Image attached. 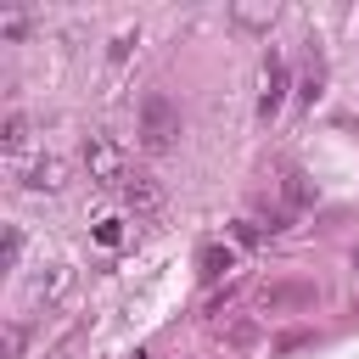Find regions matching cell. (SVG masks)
Returning a JSON list of instances; mask_svg holds the SVG:
<instances>
[{
  "mask_svg": "<svg viewBox=\"0 0 359 359\" xmlns=\"http://www.w3.org/2000/svg\"><path fill=\"white\" fill-rule=\"evenodd\" d=\"M174 140H180V107L163 90H146L140 95V146L146 151H168Z\"/></svg>",
  "mask_w": 359,
  "mask_h": 359,
  "instance_id": "6da1fadb",
  "label": "cell"
},
{
  "mask_svg": "<svg viewBox=\"0 0 359 359\" xmlns=\"http://www.w3.org/2000/svg\"><path fill=\"white\" fill-rule=\"evenodd\" d=\"M84 168H90V180H101V185H118V191H123V180H129V168H123V151H118L107 135H90V140H84Z\"/></svg>",
  "mask_w": 359,
  "mask_h": 359,
  "instance_id": "7a4b0ae2",
  "label": "cell"
},
{
  "mask_svg": "<svg viewBox=\"0 0 359 359\" xmlns=\"http://www.w3.org/2000/svg\"><path fill=\"white\" fill-rule=\"evenodd\" d=\"M258 303H264V314L309 309V303H314V286H309V280H280V286H264V292H258Z\"/></svg>",
  "mask_w": 359,
  "mask_h": 359,
  "instance_id": "3957f363",
  "label": "cell"
},
{
  "mask_svg": "<svg viewBox=\"0 0 359 359\" xmlns=\"http://www.w3.org/2000/svg\"><path fill=\"white\" fill-rule=\"evenodd\" d=\"M17 185L22 191H62V163L56 157H34L28 168H17Z\"/></svg>",
  "mask_w": 359,
  "mask_h": 359,
  "instance_id": "277c9868",
  "label": "cell"
},
{
  "mask_svg": "<svg viewBox=\"0 0 359 359\" xmlns=\"http://www.w3.org/2000/svg\"><path fill=\"white\" fill-rule=\"evenodd\" d=\"M123 202H129L135 213H157V208H163V185H157L151 174H129V180H123Z\"/></svg>",
  "mask_w": 359,
  "mask_h": 359,
  "instance_id": "5b68a950",
  "label": "cell"
},
{
  "mask_svg": "<svg viewBox=\"0 0 359 359\" xmlns=\"http://www.w3.org/2000/svg\"><path fill=\"white\" fill-rule=\"evenodd\" d=\"M280 95H286V67H280V56H269V62H264V95H258V112L275 118V112H280Z\"/></svg>",
  "mask_w": 359,
  "mask_h": 359,
  "instance_id": "8992f818",
  "label": "cell"
},
{
  "mask_svg": "<svg viewBox=\"0 0 359 359\" xmlns=\"http://www.w3.org/2000/svg\"><path fill=\"white\" fill-rule=\"evenodd\" d=\"M0 146H6V157H17V151L28 146V118H22V112H6V123H0Z\"/></svg>",
  "mask_w": 359,
  "mask_h": 359,
  "instance_id": "52a82bcc",
  "label": "cell"
},
{
  "mask_svg": "<svg viewBox=\"0 0 359 359\" xmlns=\"http://www.w3.org/2000/svg\"><path fill=\"white\" fill-rule=\"evenodd\" d=\"M196 264H202V275H208V280H219L236 258H230V247H219V241H213V247H202V258H196Z\"/></svg>",
  "mask_w": 359,
  "mask_h": 359,
  "instance_id": "ba28073f",
  "label": "cell"
},
{
  "mask_svg": "<svg viewBox=\"0 0 359 359\" xmlns=\"http://www.w3.org/2000/svg\"><path fill=\"white\" fill-rule=\"evenodd\" d=\"M280 196H286V208H309V174H286V185H280Z\"/></svg>",
  "mask_w": 359,
  "mask_h": 359,
  "instance_id": "9c48e42d",
  "label": "cell"
},
{
  "mask_svg": "<svg viewBox=\"0 0 359 359\" xmlns=\"http://www.w3.org/2000/svg\"><path fill=\"white\" fill-rule=\"evenodd\" d=\"M236 22L241 28H269L275 22V6H236Z\"/></svg>",
  "mask_w": 359,
  "mask_h": 359,
  "instance_id": "30bf717a",
  "label": "cell"
},
{
  "mask_svg": "<svg viewBox=\"0 0 359 359\" xmlns=\"http://www.w3.org/2000/svg\"><path fill=\"white\" fill-rule=\"evenodd\" d=\"M17 252H22V236L6 230V247H0V269H17Z\"/></svg>",
  "mask_w": 359,
  "mask_h": 359,
  "instance_id": "8fae6325",
  "label": "cell"
},
{
  "mask_svg": "<svg viewBox=\"0 0 359 359\" xmlns=\"http://www.w3.org/2000/svg\"><path fill=\"white\" fill-rule=\"evenodd\" d=\"M17 353H22V325H11V331H6V359H17Z\"/></svg>",
  "mask_w": 359,
  "mask_h": 359,
  "instance_id": "7c38bea8",
  "label": "cell"
},
{
  "mask_svg": "<svg viewBox=\"0 0 359 359\" xmlns=\"http://www.w3.org/2000/svg\"><path fill=\"white\" fill-rule=\"evenodd\" d=\"M353 275H359V252H353Z\"/></svg>",
  "mask_w": 359,
  "mask_h": 359,
  "instance_id": "4fadbf2b",
  "label": "cell"
}]
</instances>
